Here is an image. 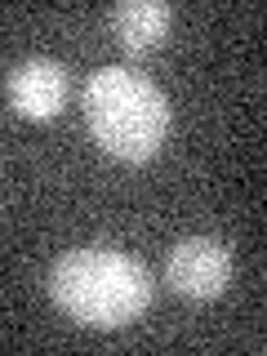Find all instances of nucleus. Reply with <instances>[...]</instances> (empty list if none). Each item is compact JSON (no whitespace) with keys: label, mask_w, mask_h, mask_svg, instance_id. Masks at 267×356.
I'll use <instances>...</instances> for the list:
<instances>
[{"label":"nucleus","mask_w":267,"mask_h":356,"mask_svg":"<svg viewBox=\"0 0 267 356\" xmlns=\"http://www.w3.org/2000/svg\"><path fill=\"white\" fill-rule=\"evenodd\" d=\"M49 298L89 330H120L138 321L156 298V281L138 259L103 245L67 250L49 272Z\"/></svg>","instance_id":"1"},{"label":"nucleus","mask_w":267,"mask_h":356,"mask_svg":"<svg viewBox=\"0 0 267 356\" xmlns=\"http://www.w3.org/2000/svg\"><path fill=\"white\" fill-rule=\"evenodd\" d=\"M85 125L94 143L116 161L143 165L161 152L170 134V103L143 72L134 67H98L81 89Z\"/></svg>","instance_id":"2"},{"label":"nucleus","mask_w":267,"mask_h":356,"mask_svg":"<svg viewBox=\"0 0 267 356\" xmlns=\"http://www.w3.org/2000/svg\"><path fill=\"white\" fill-rule=\"evenodd\" d=\"M165 281L178 298H192V303H205V298H218L232 281V254L227 245L214 236H187L170 250V263H165Z\"/></svg>","instance_id":"3"},{"label":"nucleus","mask_w":267,"mask_h":356,"mask_svg":"<svg viewBox=\"0 0 267 356\" xmlns=\"http://www.w3.org/2000/svg\"><path fill=\"white\" fill-rule=\"evenodd\" d=\"M9 107L27 120H54L67 107V67L58 58H22L5 81Z\"/></svg>","instance_id":"4"},{"label":"nucleus","mask_w":267,"mask_h":356,"mask_svg":"<svg viewBox=\"0 0 267 356\" xmlns=\"http://www.w3.org/2000/svg\"><path fill=\"white\" fill-rule=\"evenodd\" d=\"M170 22H174V9L161 5V0H125V5H116L107 14L111 36L129 54H152L156 44L170 36Z\"/></svg>","instance_id":"5"}]
</instances>
